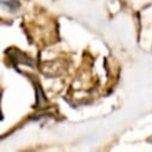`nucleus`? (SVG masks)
<instances>
[{"mask_svg": "<svg viewBox=\"0 0 152 152\" xmlns=\"http://www.w3.org/2000/svg\"><path fill=\"white\" fill-rule=\"evenodd\" d=\"M37 95H39V104H41V102H45L46 101L45 95H43V92H42V90H41L40 86H37Z\"/></svg>", "mask_w": 152, "mask_h": 152, "instance_id": "1", "label": "nucleus"}, {"mask_svg": "<svg viewBox=\"0 0 152 152\" xmlns=\"http://www.w3.org/2000/svg\"><path fill=\"white\" fill-rule=\"evenodd\" d=\"M7 6H9L11 10H15V9H17V7L19 6V3H11V1H9V3H7Z\"/></svg>", "mask_w": 152, "mask_h": 152, "instance_id": "2", "label": "nucleus"}]
</instances>
